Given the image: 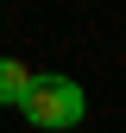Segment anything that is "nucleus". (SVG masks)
<instances>
[{
	"label": "nucleus",
	"mask_w": 126,
	"mask_h": 133,
	"mask_svg": "<svg viewBox=\"0 0 126 133\" xmlns=\"http://www.w3.org/2000/svg\"><path fill=\"white\" fill-rule=\"evenodd\" d=\"M19 114L32 127H76V121H82V89H76L69 76H32Z\"/></svg>",
	"instance_id": "nucleus-1"
},
{
	"label": "nucleus",
	"mask_w": 126,
	"mask_h": 133,
	"mask_svg": "<svg viewBox=\"0 0 126 133\" xmlns=\"http://www.w3.org/2000/svg\"><path fill=\"white\" fill-rule=\"evenodd\" d=\"M25 89H32V70H25L19 57H0V108H19Z\"/></svg>",
	"instance_id": "nucleus-2"
}]
</instances>
